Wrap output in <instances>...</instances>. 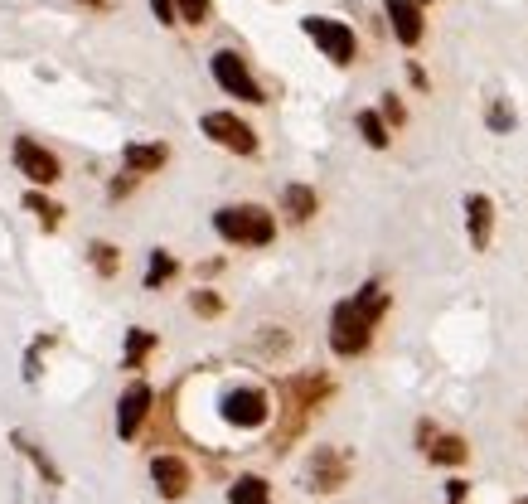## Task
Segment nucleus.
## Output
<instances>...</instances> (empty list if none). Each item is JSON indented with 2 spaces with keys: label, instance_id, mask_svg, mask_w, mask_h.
<instances>
[{
  "label": "nucleus",
  "instance_id": "1",
  "mask_svg": "<svg viewBox=\"0 0 528 504\" xmlns=\"http://www.w3.org/2000/svg\"><path fill=\"white\" fill-rule=\"evenodd\" d=\"M388 306H393V296H388L383 282H369V286H359L354 296H344L340 306L330 311V349H335L340 359L369 354L373 330H378V320L388 315Z\"/></svg>",
  "mask_w": 528,
  "mask_h": 504
},
{
  "label": "nucleus",
  "instance_id": "2",
  "mask_svg": "<svg viewBox=\"0 0 528 504\" xmlns=\"http://www.w3.org/2000/svg\"><path fill=\"white\" fill-rule=\"evenodd\" d=\"M214 228L233 248H267L277 238V214L267 204H252V199L248 204H223L214 214Z\"/></svg>",
  "mask_w": 528,
  "mask_h": 504
},
{
  "label": "nucleus",
  "instance_id": "3",
  "mask_svg": "<svg viewBox=\"0 0 528 504\" xmlns=\"http://www.w3.org/2000/svg\"><path fill=\"white\" fill-rule=\"evenodd\" d=\"M218 412H223L228 427L257 432V427L272 422V398H267V388H257V383H238V388H228V393L218 398Z\"/></svg>",
  "mask_w": 528,
  "mask_h": 504
},
{
  "label": "nucleus",
  "instance_id": "4",
  "mask_svg": "<svg viewBox=\"0 0 528 504\" xmlns=\"http://www.w3.org/2000/svg\"><path fill=\"white\" fill-rule=\"evenodd\" d=\"M349 475H354V456H349L344 446H315L301 485H306L311 495H335V490L349 485Z\"/></svg>",
  "mask_w": 528,
  "mask_h": 504
},
{
  "label": "nucleus",
  "instance_id": "5",
  "mask_svg": "<svg viewBox=\"0 0 528 504\" xmlns=\"http://www.w3.org/2000/svg\"><path fill=\"white\" fill-rule=\"evenodd\" d=\"M301 30L311 34L315 49L335 63V68H349V63L359 59V34L349 30L344 20H330V15H306V20H301Z\"/></svg>",
  "mask_w": 528,
  "mask_h": 504
},
{
  "label": "nucleus",
  "instance_id": "6",
  "mask_svg": "<svg viewBox=\"0 0 528 504\" xmlns=\"http://www.w3.org/2000/svg\"><path fill=\"white\" fill-rule=\"evenodd\" d=\"M209 68H214V83H218V88H223L228 97H238V102H248V107H262V102H267L262 83L252 78L248 59H243L238 49H218L214 59H209Z\"/></svg>",
  "mask_w": 528,
  "mask_h": 504
},
{
  "label": "nucleus",
  "instance_id": "7",
  "mask_svg": "<svg viewBox=\"0 0 528 504\" xmlns=\"http://www.w3.org/2000/svg\"><path fill=\"white\" fill-rule=\"evenodd\" d=\"M199 131H204L214 146L233 151V156H257V151H262L257 131H252L238 112H204V117H199Z\"/></svg>",
  "mask_w": 528,
  "mask_h": 504
},
{
  "label": "nucleus",
  "instance_id": "8",
  "mask_svg": "<svg viewBox=\"0 0 528 504\" xmlns=\"http://www.w3.org/2000/svg\"><path fill=\"white\" fill-rule=\"evenodd\" d=\"M15 170L30 175L34 185H44V189L63 180V160L49 146H39L34 136H15Z\"/></svg>",
  "mask_w": 528,
  "mask_h": 504
},
{
  "label": "nucleus",
  "instance_id": "9",
  "mask_svg": "<svg viewBox=\"0 0 528 504\" xmlns=\"http://www.w3.org/2000/svg\"><path fill=\"white\" fill-rule=\"evenodd\" d=\"M151 480H156L160 500H185L189 485H194V471H189L185 456H170V451H160V456H151Z\"/></svg>",
  "mask_w": 528,
  "mask_h": 504
},
{
  "label": "nucleus",
  "instance_id": "10",
  "mask_svg": "<svg viewBox=\"0 0 528 504\" xmlns=\"http://www.w3.org/2000/svg\"><path fill=\"white\" fill-rule=\"evenodd\" d=\"M388 10V25H393V39L403 49H417L422 34H427V15H422V0H383Z\"/></svg>",
  "mask_w": 528,
  "mask_h": 504
},
{
  "label": "nucleus",
  "instance_id": "11",
  "mask_svg": "<svg viewBox=\"0 0 528 504\" xmlns=\"http://www.w3.org/2000/svg\"><path fill=\"white\" fill-rule=\"evenodd\" d=\"M151 403H156V393H151V383H131L122 393V403H117V437L122 441H131L136 432H141V422L151 417Z\"/></svg>",
  "mask_w": 528,
  "mask_h": 504
},
{
  "label": "nucleus",
  "instance_id": "12",
  "mask_svg": "<svg viewBox=\"0 0 528 504\" xmlns=\"http://www.w3.org/2000/svg\"><path fill=\"white\" fill-rule=\"evenodd\" d=\"M281 393L286 398H296L301 408H320L330 393H335V378L330 374H320V369H311V374H291V378H281Z\"/></svg>",
  "mask_w": 528,
  "mask_h": 504
},
{
  "label": "nucleus",
  "instance_id": "13",
  "mask_svg": "<svg viewBox=\"0 0 528 504\" xmlns=\"http://www.w3.org/2000/svg\"><path fill=\"white\" fill-rule=\"evenodd\" d=\"M466 233L475 252L490 248V238H495V199L490 194H466Z\"/></svg>",
  "mask_w": 528,
  "mask_h": 504
},
{
  "label": "nucleus",
  "instance_id": "14",
  "mask_svg": "<svg viewBox=\"0 0 528 504\" xmlns=\"http://www.w3.org/2000/svg\"><path fill=\"white\" fill-rule=\"evenodd\" d=\"M122 160L131 175H156V170L170 165V146H165V141H131L122 151Z\"/></svg>",
  "mask_w": 528,
  "mask_h": 504
},
{
  "label": "nucleus",
  "instance_id": "15",
  "mask_svg": "<svg viewBox=\"0 0 528 504\" xmlns=\"http://www.w3.org/2000/svg\"><path fill=\"white\" fill-rule=\"evenodd\" d=\"M281 214L291 223H311L320 214V194L311 185H286L281 189Z\"/></svg>",
  "mask_w": 528,
  "mask_h": 504
},
{
  "label": "nucleus",
  "instance_id": "16",
  "mask_svg": "<svg viewBox=\"0 0 528 504\" xmlns=\"http://www.w3.org/2000/svg\"><path fill=\"white\" fill-rule=\"evenodd\" d=\"M427 461H432V466H466L470 441L456 437V432H436V441L427 446Z\"/></svg>",
  "mask_w": 528,
  "mask_h": 504
},
{
  "label": "nucleus",
  "instance_id": "17",
  "mask_svg": "<svg viewBox=\"0 0 528 504\" xmlns=\"http://www.w3.org/2000/svg\"><path fill=\"white\" fill-rule=\"evenodd\" d=\"M354 126H359L364 146H373V151H388V146H393V126L383 122V112H378V107H364V112L354 117Z\"/></svg>",
  "mask_w": 528,
  "mask_h": 504
},
{
  "label": "nucleus",
  "instance_id": "18",
  "mask_svg": "<svg viewBox=\"0 0 528 504\" xmlns=\"http://www.w3.org/2000/svg\"><path fill=\"white\" fill-rule=\"evenodd\" d=\"M228 504H272V485L262 475H238L228 485Z\"/></svg>",
  "mask_w": 528,
  "mask_h": 504
},
{
  "label": "nucleus",
  "instance_id": "19",
  "mask_svg": "<svg viewBox=\"0 0 528 504\" xmlns=\"http://www.w3.org/2000/svg\"><path fill=\"white\" fill-rule=\"evenodd\" d=\"M15 446H20V451H25V456H30L34 461V471L44 475V480H49V485H63V475H59V466H54V461H49V451H44V446H34L30 437H25V432H15Z\"/></svg>",
  "mask_w": 528,
  "mask_h": 504
},
{
  "label": "nucleus",
  "instance_id": "20",
  "mask_svg": "<svg viewBox=\"0 0 528 504\" xmlns=\"http://www.w3.org/2000/svg\"><path fill=\"white\" fill-rule=\"evenodd\" d=\"M175 272H180V262H175V252L156 248V252H151V267H146V291H160V286L170 282Z\"/></svg>",
  "mask_w": 528,
  "mask_h": 504
},
{
  "label": "nucleus",
  "instance_id": "21",
  "mask_svg": "<svg viewBox=\"0 0 528 504\" xmlns=\"http://www.w3.org/2000/svg\"><path fill=\"white\" fill-rule=\"evenodd\" d=\"M88 257H93L97 277H117V272H122V248H117V243H102V238H97L93 248H88Z\"/></svg>",
  "mask_w": 528,
  "mask_h": 504
},
{
  "label": "nucleus",
  "instance_id": "22",
  "mask_svg": "<svg viewBox=\"0 0 528 504\" xmlns=\"http://www.w3.org/2000/svg\"><path fill=\"white\" fill-rule=\"evenodd\" d=\"M25 209H30V214L44 223V228H59V223H63V209L54 204V199H44L39 189H30V194H25Z\"/></svg>",
  "mask_w": 528,
  "mask_h": 504
},
{
  "label": "nucleus",
  "instance_id": "23",
  "mask_svg": "<svg viewBox=\"0 0 528 504\" xmlns=\"http://www.w3.org/2000/svg\"><path fill=\"white\" fill-rule=\"evenodd\" d=\"M151 349H156V335H151V330H141V325H136V330H131V335H126V369H141V359H146V354H151Z\"/></svg>",
  "mask_w": 528,
  "mask_h": 504
},
{
  "label": "nucleus",
  "instance_id": "24",
  "mask_svg": "<svg viewBox=\"0 0 528 504\" xmlns=\"http://www.w3.org/2000/svg\"><path fill=\"white\" fill-rule=\"evenodd\" d=\"M175 5H180V25H189V30H204L214 15V0H175Z\"/></svg>",
  "mask_w": 528,
  "mask_h": 504
},
{
  "label": "nucleus",
  "instance_id": "25",
  "mask_svg": "<svg viewBox=\"0 0 528 504\" xmlns=\"http://www.w3.org/2000/svg\"><path fill=\"white\" fill-rule=\"evenodd\" d=\"M189 311L204 315V320H214V315H223V296H218V291H209V286H199V291L189 296Z\"/></svg>",
  "mask_w": 528,
  "mask_h": 504
},
{
  "label": "nucleus",
  "instance_id": "26",
  "mask_svg": "<svg viewBox=\"0 0 528 504\" xmlns=\"http://www.w3.org/2000/svg\"><path fill=\"white\" fill-rule=\"evenodd\" d=\"M378 112H383V122H388V126H403L407 122V107H403V97H398V93H383Z\"/></svg>",
  "mask_w": 528,
  "mask_h": 504
},
{
  "label": "nucleus",
  "instance_id": "27",
  "mask_svg": "<svg viewBox=\"0 0 528 504\" xmlns=\"http://www.w3.org/2000/svg\"><path fill=\"white\" fill-rule=\"evenodd\" d=\"M151 10H156L160 25H180V5L175 0H151Z\"/></svg>",
  "mask_w": 528,
  "mask_h": 504
},
{
  "label": "nucleus",
  "instance_id": "28",
  "mask_svg": "<svg viewBox=\"0 0 528 504\" xmlns=\"http://www.w3.org/2000/svg\"><path fill=\"white\" fill-rule=\"evenodd\" d=\"M490 126H495V131H509V126H514V112H509L504 102H495V107H490Z\"/></svg>",
  "mask_w": 528,
  "mask_h": 504
},
{
  "label": "nucleus",
  "instance_id": "29",
  "mask_svg": "<svg viewBox=\"0 0 528 504\" xmlns=\"http://www.w3.org/2000/svg\"><path fill=\"white\" fill-rule=\"evenodd\" d=\"M466 480H451V485H446V504H466Z\"/></svg>",
  "mask_w": 528,
  "mask_h": 504
},
{
  "label": "nucleus",
  "instance_id": "30",
  "mask_svg": "<svg viewBox=\"0 0 528 504\" xmlns=\"http://www.w3.org/2000/svg\"><path fill=\"white\" fill-rule=\"evenodd\" d=\"M83 5H97V10H102V5H107V0H83Z\"/></svg>",
  "mask_w": 528,
  "mask_h": 504
},
{
  "label": "nucleus",
  "instance_id": "31",
  "mask_svg": "<svg viewBox=\"0 0 528 504\" xmlns=\"http://www.w3.org/2000/svg\"><path fill=\"white\" fill-rule=\"evenodd\" d=\"M514 504H528V495H519V500H514Z\"/></svg>",
  "mask_w": 528,
  "mask_h": 504
}]
</instances>
